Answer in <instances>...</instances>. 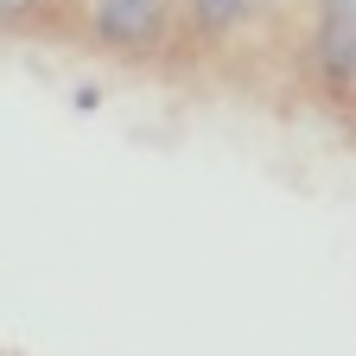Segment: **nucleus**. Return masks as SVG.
I'll return each mask as SVG.
<instances>
[{
    "label": "nucleus",
    "mask_w": 356,
    "mask_h": 356,
    "mask_svg": "<svg viewBox=\"0 0 356 356\" xmlns=\"http://www.w3.org/2000/svg\"><path fill=\"white\" fill-rule=\"evenodd\" d=\"M172 0H89V26L115 51H153Z\"/></svg>",
    "instance_id": "1"
},
{
    "label": "nucleus",
    "mask_w": 356,
    "mask_h": 356,
    "mask_svg": "<svg viewBox=\"0 0 356 356\" xmlns=\"http://www.w3.org/2000/svg\"><path fill=\"white\" fill-rule=\"evenodd\" d=\"M312 64L331 89H356V13H325L318 19V38H312Z\"/></svg>",
    "instance_id": "2"
},
{
    "label": "nucleus",
    "mask_w": 356,
    "mask_h": 356,
    "mask_svg": "<svg viewBox=\"0 0 356 356\" xmlns=\"http://www.w3.org/2000/svg\"><path fill=\"white\" fill-rule=\"evenodd\" d=\"M254 13V0H191V19L204 26V32H229V26H242Z\"/></svg>",
    "instance_id": "3"
},
{
    "label": "nucleus",
    "mask_w": 356,
    "mask_h": 356,
    "mask_svg": "<svg viewBox=\"0 0 356 356\" xmlns=\"http://www.w3.org/2000/svg\"><path fill=\"white\" fill-rule=\"evenodd\" d=\"M32 7H38V0H0V19H26Z\"/></svg>",
    "instance_id": "4"
}]
</instances>
